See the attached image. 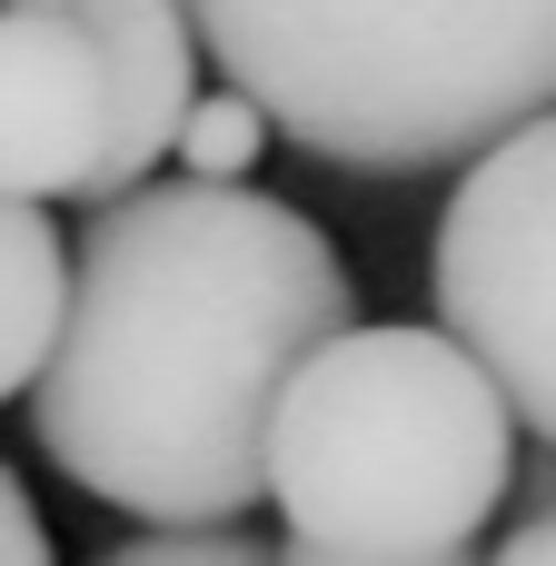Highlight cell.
<instances>
[{
  "mask_svg": "<svg viewBox=\"0 0 556 566\" xmlns=\"http://www.w3.org/2000/svg\"><path fill=\"white\" fill-rule=\"evenodd\" d=\"M199 50L348 179L468 169L556 109V0H189Z\"/></svg>",
  "mask_w": 556,
  "mask_h": 566,
  "instance_id": "cell-2",
  "label": "cell"
},
{
  "mask_svg": "<svg viewBox=\"0 0 556 566\" xmlns=\"http://www.w3.org/2000/svg\"><path fill=\"white\" fill-rule=\"evenodd\" d=\"M438 328L497 378L517 428L556 448V109L468 159L438 249H428Z\"/></svg>",
  "mask_w": 556,
  "mask_h": 566,
  "instance_id": "cell-4",
  "label": "cell"
},
{
  "mask_svg": "<svg viewBox=\"0 0 556 566\" xmlns=\"http://www.w3.org/2000/svg\"><path fill=\"white\" fill-rule=\"evenodd\" d=\"M279 566H478L468 547H448V557H368V547H308V537H289Z\"/></svg>",
  "mask_w": 556,
  "mask_h": 566,
  "instance_id": "cell-11",
  "label": "cell"
},
{
  "mask_svg": "<svg viewBox=\"0 0 556 566\" xmlns=\"http://www.w3.org/2000/svg\"><path fill=\"white\" fill-rule=\"evenodd\" d=\"M487 566H556V507H527V517H517V537H507Z\"/></svg>",
  "mask_w": 556,
  "mask_h": 566,
  "instance_id": "cell-12",
  "label": "cell"
},
{
  "mask_svg": "<svg viewBox=\"0 0 556 566\" xmlns=\"http://www.w3.org/2000/svg\"><path fill=\"white\" fill-rule=\"evenodd\" d=\"M99 566H279V547H259L249 527H149Z\"/></svg>",
  "mask_w": 556,
  "mask_h": 566,
  "instance_id": "cell-9",
  "label": "cell"
},
{
  "mask_svg": "<svg viewBox=\"0 0 556 566\" xmlns=\"http://www.w3.org/2000/svg\"><path fill=\"white\" fill-rule=\"evenodd\" d=\"M0 566H60V557H50L40 507L20 497V478H10V468H0Z\"/></svg>",
  "mask_w": 556,
  "mask_h": 566,
  "instance_id": "cell-10",
  "label": "cell"
},
{
  "mask_svg": "<svg viewBox=\"0 0 556 566\" xmlns=\"http://www.w3.org/2000/svg\"><path fill=\"white\" fill-rule=\"evenodd\" d=\"M269 139H279V119H269L249 90H219V99H199V109L179 119L169 169H179V179H249Z\"/></svg>",
  "mask_w": 556,
  "mask_h": 566,
  "instance_id": "cell-8",
  "label": "cell"
},
{
  "mask_svg": "<svg viewBox=\"0 0 556 566\" xmlns=\"http://www.w3.org/2000/svg\"><path fill=\"white\" fill-rule=\"evenodd\" d=\"M60 308H70V249H60V229H50L40 199L0 189V398H20L50 368Z\"/></svg>",
  "mask_w": 556,
  "mask_h": 566,
  "instance_id": "cell-7",
  "label": "cell"
},
{
  "mask_svg": "<svg viewBox=\"0 0 556 566\" xmlns=\"http://www.w3.org/2000/svg\"><path fill=\"white\" fill-rule=\"evenodd\" d=\"M0 189L10 199L109 189V70L80 10H0Z\"/></svg>",
  "mask_w": 556,
  "mask_h": 566,
  "instance_id": "cell-5",
  "label": "cell"
},
{
  "mask_svg": "<svg viewBox=\"0 0 556 566\" xmlns=\"http://www.w3.org/2000/svg\"><path fill=\"white\" fill-rule=\"evenodd\" d=\"M517 408L448 328H338L269 418V497L308 547L448 557L497 517Z\"/></svg>",
  "mask_w": 556,
  "mask_h": 566,
  "instance_id": "cell-3",
  "label": "cell"
},
{
  "mask_svg": "<svg viewBox=\"0 0 556 566\" xmlns=\"http://www.w3.org/2000/svg\"><path fill=\"white\" fill-rule=\"evenodd\" d=\"M0 10H70V0H0Z\"/></svg>",
  "mask_w": 556,
  "mask_h": 566,
  "instance_id": "cell-14",
  "label": "cell"
},
{
  "mask_svg": "<svg viewBox=\"0 0 556 566\" xmlns=\"http://www.w3.org/2000/svg\"><path fill=\"white\" fill-rule=\"evenodd\" d=\"M99 40V70H109V189H139L169 169L179 149V119L199 109V20L189 0H70Z\"/></svg>",
  "mask_w": 556,
  "mask_h": 566,
  "instance_id": "cell-6",
  "label": "cell"
},
{
  "mask_svg": "<svg viewBox=\"0 0 556 566\" xmlns=\"http://www.w3.org/2000/svg\"><path fill=\"white\" fill-rule=\"evenodd\" d=\"M338 328L358 279L318 219L249 179H139L70 249L30 438L119 517L239 527L269 497V418Z\"/></svg>",
  "mask_w": 556,
  "mask_h": 566,
  "instance_id": "cell-1",
  "label": "cell"
},
{
  "mask_svg": "<svg viewBox=\"0 0 556 566\" xmlns=\"http://www.w3.org/2000/svg\"><path fill=\"white\" fill-rule=\"evenodd\" d=\"M527 507H556V448H537V468H527Z\"/></svg>",
  "mask_w": 556,
  "mask_h": 566,
  "instance_id": "cell-13",
  "label": "cell"
}]
</instances>
